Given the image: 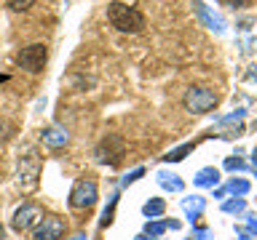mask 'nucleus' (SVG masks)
Wrapping results in <instances>:
<instances>
[{
	"mask_svg": "<svg viewBox=\"0 0 257 240\" xmlns=\"http://www.w3.org/2000/svg\"><path fill=\"white\" fill-rule=\"evenodd\" d=\"M230 8H246V6H252V0H225Z\"/></svg>",
	"mask_w": 257,
	"mask_h": 240,
	"instance_id": "nucleus-19",
	"label": "nucleus"
},
{
	"mask_svg": "<svg viewBox=\"0 0 257 240\" xmlns=\"http://www.w3.org/2000/svg\"><path fill=\"white\" fill-rule=\"evenodd\" d=\"M217 104V94L209 91V88H190L185 94V110L193 112V115H201V112H209Z\"/></svg>",
	"mask_w": 257,
	"mask_h": 240,
	"instance_id": "nucleus-3",
	"label": "nucleus"
},
{
	"mask_svg": "<svg viewBox=\"0 0 257 240\" xmlns=\"http://www.w3.org/2000/svg\"><path fill=\"white\" fill-rule=\"evenodd\" d=\"M107 22L118 32H126V35H137V32H142L145 24H148L140 8L126 6V3H110L107 6Z\"/></svg>",
	"mask_w": 257,
	"mask_h": 240,
	"instance_id": "nucleus-1",
	"label": "nucleus"
},
{
	"mask_svg": "<svg viewBox=\"0 0 257 240\" xmlns=\"http://www.w3.org/2000/svg\"><path fill=\"white\" fill-rule=\"evenodd\" d=\"M252 160H254V166H257V150H254V155H252Z\"/></svg>",
	"mask_w": 257,
	"mask_h": 240,
	"instance_id": "nucleus-23",
	"label": "nucleus"
},
{
	"mask_svg": "<svg viewBox=\"0 0 257 240\" xmlns=\"http://www.w3.org/2000/svg\"><path fill=\"white\" fill-rule=\"evenodd\" d=\"M217 179H220V174H217V168H204L198 176H196V184L198 187H214Z\"/></svg>",
	"mask_w": 257,
	"mask_h": 240,
	"instance_id": "nucleus-9",
	"label": "nucleus"
},
{
	"mask_svg": "<svg viewBox=\"0 0 257 240\" xmlns=\"http://www.w3.org/2000/svg\"><path fill=\"white\" fill-rule=\"evenodd\" d=\"M193 6H196L198 16H201V19H204V22H206L212 30H222V19H220V16H214V14H209L206 8H204V3H201V0H193Z\"/></svg>",
	"mask_w": 257,
	"mask_h": 240,
	"instance_id": "nucleus-8",
	"label": "nucleus"
},
{
	"mask_svg": "<svg viewBox=\"0 0 257 240\" xmlns=\"http://www.w3.org/2000/svg\"><path fill=\"white\" fill-rule=\"evenodd\" d=\"M6 238V230H3V224H0V240H3Z\"/></svg>",
	"mask_w": 257,
	"mask_h": 240,
	"instance_id": "nucleus-22",
	"label": "nucleus"
},
{
	"mask_svg": "<svg viewBox=\"0 0 257 240\" xmlns=\"http://www.w3.org/2000/svg\"><path fill=\"white\" fill-rule=\"evenodd\" d=\"M225 168H228V171H241V168H244V160L241 158H228L225 160Z\"/></svg>",
	"mask_w": 257,
	"mask_h": 240,
	"instance_id": "nucleus-17",
	"label": "nucleus"
},
{
	"mask_svg": "<svg viewBox=\"0 0 257 240\" xmlns=\"http://www.w3.org/2000/svg\"><path fill=\"white\" fill-rule=\"evenodd\" d=\"M67 230V224L59 216H46L43 222L35 227V240H59Z\"/></svg>",
	"mask_w": 257,
	"mask_h": 240,
	"instance_id": "nucleus-6",
	"label": "nucleus"
},
{
	"mask_svg": "<svg viewBox=\"0 0 257 240\" xmlns=\"http://www.w3.org/2000/svg\"><path fill=\"white\" fill-rule=\"evenodd\" d=\"M164 230H166L164 222H153V224H148V232H153V235H161Z\"/></svg>",
	"mask_w": 257,
	"mask_h": 240,
	"instance_id": "nucleus-18",
	"label": "nucleus"
},
{
	"mask_svg": "<svg viewBox=\"0 0 257 240\" xmlns=\"http://www.w3.org/2000/svg\"><path fill=\"white\" fill-rule=\"evenodd\" d=\"M161 184H164V187H169V190H174V192L182 190V182H180V179H169L166 174H161Z\"/></svg>",
	"mask_w": 257,
	"mask_h": 240,
	"instance_id": "nucleus-16",
	"label": "nucleus"
},
{
	"mask_svg": "<svg viewBox=\"0 0 257 240\" xmlns=\"http://www.w3.org/2000/svg\"><path fill=\"white\" fill-rule=\"evenodd\" d=\"M185 211H188L190 219H196V216L204 211V198H193V200H185Z\"/></svg>",
	"mask_w": 257,
	"mask_h": 240,
	"instance_id": "nucleus-11",
	"label": "nucleus"
},
{
	"mask_svg": "<svg viewBox=\"0 0 257 240\" xmlns=\"http://www.w3.org/2000/svg\"><path fill=\"white\" fill-rule=\"evenodd\" d=\"M222 211H228V214H238V211H244V200H241V198L228 200V203L222 206Z\"/></svg>",
	"mask_w": 257,
	"mask_h": 240,
	"instance_id": "nucleus-15",
	"label": "nucleus"
},
{
	"mask_svg": "<svg viewBox=\"0 0 257 240\" xmlns=\"http://www.w3.org/2000/svg\"><path fill=\"white\" fill-rule=\"evenodd\" d=\"M249 227H252V230H254V232H257V222H254V219H252V222H249Z\"/></svg>",
	"mask_w": 257,
	"mask_h": 240,
	"instance_id": "nucleus-21",
	"label": "nucleus"
},
{
	"mask_svg": "<svg viewBox=\"0 0 257 240\" xmlns=\"http://www.w3.org/2000/svg\"><path fill=\"white\" fill-rule=\"evenodd\" d=\"M188 152H193V144H182V147L172 150V152H169V155H166L164 160H166V163H177V160H182L185 155H188Z\"/></svg>",
	"mask_w": 257,
	"mask_h": 240,
	"instance_id": "nucleus-13",
	"label": "nucleus"
},
{
	"mask_svg": "<svg viewBox=\"0 0 257 240\" xmlns=\"http://www.w3.org/2000/svg\"><path fill=\"white\" fill-rule=\"evenodd\" d=\"M193 240H209V232L206 230H198L196 235H193Z\"/></svg>",
	"mask_w": 257,
	"mask_h": 240,
	"instance_id": "nucleus-20",
	"label": "nucleus"
},
{
	"mask_svg": "<svg viewBox=\"0 0 257 240\" xmlns=\"http://www.w3.org/2000/svg\"><path fill=\"white\" fill-rule=\"evenodd\" d=\"M222 192H233V195H246V192H249V182H244V179H233V182H228V187H225Z\"/></svg>",
	"mask_w": 257,
	"mask_h": 240,
	"instance_id": "nucleus-12",
	"label": "nucleus"
},
{
	"mask_svg": "<svg viewBox=\"0 0 257 240\" xmlns=\"http://www.w3.org/2000/svg\"><path fill=\"white\" fill-rule=\"evenodd\" d=\"M40 222H43V211H40L38 206H32V203L22 206L19 211H16V216H14V227L19 230V232H24V230H32V227H38Z\"/></svg>",
	"mask_w": 257,
	"mask_h": 240,
	"instance_id": "nucleus-7",
	"label": "nucleus"
},
{
	"mask_svg": "<svg viewBox=\"0 0 257 240\" xmlns=\"http://www.w3.org/2000/svg\"><path fill=\"white\" fill-rule=\"evenodd\" d=\"M123 150H126V144L120 136L115 134H110V136H104L102 144H99V150H96V155H99L102 163H110V166H115L120 158H123Z\"/></svg>",
	"mask_w": 257,
	"mask_h": 240,
	"instance_id": "nucleus-4",
	"label": "nucleus"
},
{
	"mask_svg": "<svg viewBox=\"0 0 257 240\" xmlns=\"http://www.w3.org/2000/svg\"><path fill=\"white\" fill-rule=\"evenodd\" d=\"M35 3H38V0H6V6L11 8V11H16V14H19V11H30Z\"/></svg>",
	"mask_w": 257,
	"mask_h": 240,
	"instance_id": "nucleus-14",
	"label": "nucleus"
},
{
	"mask_svg": "<svg viewBox=\"0 0 257 240\" xmlns=\"http://www.w3.org/2000/svg\"><path fill=\"white\" fill-rule=\"evenodd\" d=\"M70 203H72V208H88V206H94L96 203V182L80 179L75 187H72Z\"/></svg>",
	"mask_w": 257,
	"mask_h": 240,
	"instance_id": "nucleus-5",
	"label": "nucleus"
},
{
	"mask_svg": "<svg viewBox=\"0 0 257 240\" xmlns=\"http://www.w3.org/2000/svg\"><path fill=\"white\" fill-rule=\"evenodd\" d=\"M46 62H48V48H46L43 43H32V46H27V48H22L19 56H16V64H19L22 70L32 72V75L43 72Z\"/></svg>",
	"mask_w": 257,
	"mask_h": 240,
	"instance_id": "nucleus-2",
	"label": "nucleus"
},
{
	"mask_svg": "<svg viewBox=\"0 0 257 240\" xmlns=\"http://www.w3.org/2000/svg\"><path fill=\"white\" fill-rule=\"evenodd\" d=\"M164 208H166L164 200H161V198H153L150 203H145L142 211H145V216H150V219H153V216H161V214H164Z\"/></svg>",
	"mask_w": 257,
	"mask_h": 240,
	"instance_id": "nucleus-10",
	"label": "nucleus"
}]
</instances>
